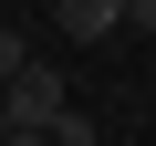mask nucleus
Returning <instances> with one entry per match:
<instances>
[{"mask_svg": "<svg viewBox=\"0 0 156 146\" xmlns=\"http://www.w3.org/2000/svg\"><path fill=\"white\" fill-rule=\"evenodd\" d=\"M21 63H31V42H21V21H11V11H0V84H11Z\"/></svg>", "mask_w": 156, "mask_h": 146, "instance_id": "4", "label": "nucleus"}, {"mask_svg": "<svg viewBox=\"0 0 156 146\" xmlns=\"http://www.w3.org/2000/svg\"><path fill=\"white\" fill-rule=\"evenodd\" d=\"M52 21H62V42H104L125 21V0H52Z\"/></svg>", "mask_w": 156, "mask_h": 146, "instance_id": "2", "label": "nucleus"}, {"mask_svg": "<svg viewBox=\"0 0 156 146\" xmlns=\"http://www.w3.org/2000/svg\"><path fill=\"white\" fill-rule=\"evenodd\" d=\"M0 146H52V125H0Z\"/></svg>", "mask_w": 156, "mask_h": 146, "instance_id": "5", "label": "nucleus"}, {"mask_svg": "<svg viewBox=\"0 0 156 146\" xmlns=\"http://www.w3.org/2000/svg\"><path fill=\"white\" fill-rule=\"evenodd\" d=\"M125 21H135V31H146V42H156V0H125Z\"/></svg>", "mask_w": 156, "mask_h": 146, "instance_id": "6", "label": "nucleus"}, {"mask_svg": "<svg viewBox=\"0 0 156 146\" xmlns=\"http://www.w3.org/2000/svg\"><path fill=\"white\" fill-rule=\"evenodd\" d=\"M52 146H104V125H94L83 104H62V115H52Z\"/></svg>", "mask_w": 156, "mask_h": 146, "instance_id": "3", "label": "nucleus"}, {"mask_svg": "<svg viewBox=\"0 0 156 146\" xmlns=\"http://www.w3.org/2000/svg\"><path fill=\"white\" fill-rule=\"evenodd\" d=\"M62 104H73V84H62V73H52L42 52H31L21 73H11V84H0V125H52Z\"/></svg>", "mask_w": 156, "mask_h": 146, "instance_id": "1", "label": "nucleus"}]
</instances>
